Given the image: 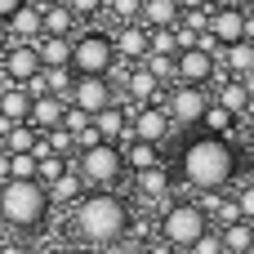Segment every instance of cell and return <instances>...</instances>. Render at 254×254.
Listing matches in <instances>:
<instances>
[{
    "mask_svg": "<svg viewBox=\"0 0 254 254\" xmlns=\"http://www.w3.org/2000/svg\"><path fill=\"white\" fill-rule=\"evenodd\" d=\"M179 170H183V179H188L196 192H219V188L237 174V152H232L228 138H210V134H201V138L183 143V152H179Z\"/></svg>",
    "mask_w": 254,
    "mask_h": 254,
    "instance_id": "obj_1",
    "label": "cell"
},
{
    "mask_svg": "<svg viewBox=\"0 0 254 254\" xmlns=\"http://www.w3.org/2000/svg\"><path fill=\"white\" fill-rule=\"evenodd\" d=\"M71 223H76V232H80L85 241H116V237H125V228H129V210H125V201L112 196V192H89V196L76 201Z\"/></svg>",
    "mask_w": 254,
    "mask_h": 254,
    "instance_id": "obj_2",
    "label": "cell"
},
{
    "mask_svg": "<svg viewBox=\"0 0 254 254\" xmlns=\"http://www.w3.org/2000/svg\"><path fill=\"white\" fill-rule=\"evenodd\" d=\"M45 214H49V192L40 183L9 179L0 188V223H9V228H40Z\"/></svg>",
    "mask_w": 254,
    "mask_h": 254,
    "instance_id": "obj_3",
    "label": "cell"
},
{
    "mask_svg": "<svg viewBox=\"0 0 254 254\" xmlns=\"http://www.w3.org/2000/svg\"><path fill=\"white\" fill-rule=\"evenodd\" d=\"M210 232V223H205V214H201V205H192V201H179V205H170L165 210V219H161V241L170 246V250H192L201 237Z\"/></svg>",
    "mask_w": 254,
    "mask_h": 254,
    "instance_id": "obj_4",
    "label": "cell"
},
{
    "mask_svg": "<svg viewBox=\"0 0 254 254\" xmlns=\"http://www.w3.org/2000/svg\"><path fill=\"white\" fill-rule=\"evenodd\" d=\"M116 67V49L107 31H85L71 40V71L76 76H112Z\"/></svg>",
    "mask_w": 254,
    "mask_h": 254,
    "instance_id": "obj_5",
    "label": "cell"
},
{
    "mask_svg": "<svg viewBox=\"0 0 254 254\" xmlns=\"http://www.w3.org/2000/svg\"><path fill=\"white\" fill-rule=\"evenodd\" d=\"M71 174H80V179H89V183L107 188V183H116V179L125 174V156H121V147L98 143V147H89V152L71 156Z\"/></svg>",
    "mask_w": 254,
    "mask_h": 254,
    "instance_id": "obj_6",
    "label": "cell"
},
{
    "mask_svg": "<svg viewBox=\"0 0 254 254\" xmlns=\"http://www.w3.org/2000/svg\"><path fill=\"white\" fill-rule=\"evenodd\" d=\"M67 107L85 112V116H98L112 107V80L107 76H76L71 94H67Z\"/></svg>",
    "mask_w": 254,
    "mask_h": 254,
    "instance_id": "obj_7",
    "label": "cell"
},
{
    "mask_svg": "<svg viewBox=\"0 0 254 254\" xmlns=\"http://www.w3.org/2000/svg\"><path fill=\"white\" fill-rule=\"evenodd\" d=\"M210 94L205 89H192V85H179L174 94H170V107H165V116H170V125H201V116L210 112Z\"/></svg>",
    "mask_w": 254,
    "mask_h": 254,
    "instance_id": "obj_8",
    "label": "cell"
},
{
    "mask_svg": "<svg viewBox=\"0 0 254 254\" xmlns=\"http://www.w3.org/2000/svg\"><path fill=\"white\" fill-rule=\"evenodd\" d=\"M0 67H4V76H9L13 85H27V80H36V76L45 71L36 45H9V49L0 54Z\"/></svg>",
    "mask_w": 254,
    "mask_h": 254,
    "instance_id": "obj_9",
    "label": "cell"
},
{
    "mask_svg": "<svg viewBox=\"0 0 254 254\" xmlns=\"http://www.w3.org/2000/svg\"><path fill=\"white\" fill-rule=\"evenodd\" d=\"M210 36L228 49L237 40H246V9L241 4H228V9H210Z\"/></svg>",
    "mask_w": 254,
    "mask_h": 254,
    "instance_id": "obj_10",
    "label": "cell"
},
{
    "mask_svg": "<svg viewBox=\"0 0 254 254\" xmlns=\"http://www.w3.org/2000/svg\"><path fill=\"white\" fill-rule=\"evenodd\" d=\"M112 49H116V58H129V63L138 67V63H147V54H152V31L138 27V22H129V27H121V31L112 36Z\"/></svg>",
    "mask_w": 254,
    "mask_h": 254,
    "instance_id": "obj_11",
    "label": "cell"
},
{
    "mask_svg": "<svg viewBox=\"0 0 254 254\" xmlns=\"http://www.w3.org/2000/svg\"><path fill=\"white\" fill-rule=\"evenodd\" d=\"M214 76V58L201 54V49H188L174 58V80L179 85H192V89H205V80Z\"/></svg>",
    "mask_w": 254,
    "mask_h": 254,
    "instance_id": "obj_12",
    "label": "cell"
},
{
    "mask_svg": "<svg viewBox=\"0 0 254 254\" xmlns=\"http://www.w3.org/2000/svg\"><path fill=\"white\" fill-rule=\"evenodd\" d=\"M174 125H170V116H165V107H138V116L129 121V134H134V143H161L165 134H170Z\"/></svg>",
    "mask_w": 254,
    "mask_h": 254,
    "instance_id": "obj_13",
    "label": "cell"
},
{
    "mask_svg": "<svg viewBox=\"0 0 254 254\" xmlns=\"http://www.w3.org/2000/svg\"><path fill=\"white\" fill-rule=\"evenodd\" d=\"M4 31H9L13 45H36V40L45 36V27H40V4H22V9L4 22Z\"/></svg>",
    "mask_w": 254,
    "mask_h": 254,
    "instance_id": "obj_14",
    "label": "cell"
},
{
    "mask_svg": "<svg viewBox=\"0 0 254 254\" xmlns=\"http://www.w3.org/2000/svg\"><path fill=\"white\" fill-rule=\"evenodd\" d=\"M31 94L22 89V85H9V89H0V121H9V125H27L31 121Z\"/></svg>",
    "mask_w": 254,
    "mask_h": 254,
    "instance_id": "obj_15",
    "label": "cell"
},
{
    "mask_svg": "<svg viewBox=\"0 0 254 254\" xmlns=\"http://www.w3.org/2000/svg\"><path fill=\"white\" fill-rule=\"evenodd\" d=\"M63 116H67V103H63V98H54V94H45V98H36V103H31V121H27V125H31L36 134H49V129H58V125H63Z\"/></svg>",
    "mask_w": 254,
    "mask_h": 254,
    "instance_id": "obj_16",
    "label": "cell"
},
{
    "mask_svg": "<svg viewBox=\"0 0 254 254\" xmlns=\"http://www.w3.org/2000/svg\"><path fill=\"white\" fill-rule=\"evenodd\" d=\"M179 22V0H143V18H138V27H147V31H165V27H174Z\"/></svg>",
    "mask_w": 254,
    "mask_h": 254,
    "instance_id": "obj_17",
    "label": "cell"
},
{
    "mask_svg": "<svg viewBox=\"0 0 254 254\" xmlns=\"http://www.w3.org/2000/svg\"><path fill=\"white\" fill-rule=\"evenodd\" d=\"M36 54H40V67H45V71H54V67H71V40L40 36V40H36Z\"/></svg>",
    "mask_w": 254,
    "mask_h": 254,
    "instance_id": "obj_18",
    "label": "cell"
},
{
    "mask_svg": "<svg viewBox=\"0 0 254 254\" xmlns=\"http://www.w3.org/2000/svg\"><path fill=\"white\" fill-rule=\"evenodd\" d=\"M40 27H45V36H58V40H71V27H76V13H71L67 4H49V9H40Z\"/></svg>",
    "mask_w": 254,
    "mask_h": 254,
    "instance_id": "obj_19",
    "label": "cell"
},
{
    "mask_svg": "<svg viewBox=\"0 0 254 254\" xmlns=\"http://www.w3.org/2000/svg\"><path fill=\"white\" fill-rule=\"evenodd\" d=\"M121 156H125V170H134V174H147V170L161 165V152H156L152 143H134V138L121 147Z\"/></svg>",
    "mask_w": 254,
    "mask_h": 254,
    "instance_id": "obj_20",
    "label": "cell"
},
{
    "mask_svg": "<svg viewBox=\"0 0 254 254\" xmlns=\"http://www.w3.org/2000/svg\"><path fill=\"white\" fill-rule=\"evenodd\" d=\"M156 89H161V80H156V76H152V71H147L143 63H138V67H134V71L125 76V94H134V98H138L143 107H152Z\"/></svg>",
    "mask_w": 254,
    "mask_h": 254,
    "instance_id": "obj_21",
    "label": "cell"
},
{
    "mask_svg": "<svg viewBox=\"0 0 254 254\" xmlns=\"http://www.w3.org/2000/svg\"><path fill=\"white\" fill-rule=\"evenodd\" d=\"M94 129H98V138H103V143H112V147H116V138L129 129V116L112 103L107 112H98V116H94Z\"/></svg>",
    "mask_w": 254,
    "mask_h": 254,
    "instance_id": "obj_22",
    "label": "cell"
},
{
    "mask_svg": "<svg viewBox=\"0 0 254 254\" xmlns=\"http://www.w3.org/2000/svg\"><path fill=\"white\" fill-rule=\"evenodd\" d=\"M170 188H174V179H170V170H165V165H156V170L138 174V196H143V201H165V196H170Z\"/></svg>",
    "mask_w": 254,
    "mask_h": 254,
    "instance_id": "obj_23",
    "label": "cell"
},
{
    "mask_svg": "<svg viewBox=\"0 0 254 254\" xmlns=\"http://www.w3.org/2000/svg\"><path fill=\"white\" fill-rule=\"evenodd\" d=\"M223 112H232V116H241L246 107L254 103V94H250V85L246 80H228V85H219V98H214Z\"/></svg>",
    "mask_w": 254,
    "mask_h": 254,
    "instance_id": "obj_24",
    "label": "cell"
},
{
    "mask_svg": "<svg viewBox=\"0 0 254 254\" xmlns=\"http://www.w3.org/2000/svg\"><path fill=\"white\" fill-rule=\"evenodd\" d=\"M219 241H223V254H254V223L219 228Z\"/></svg>",
    "mask_w": 254,
    "mask_h": 254,
    "instance_id": "obj_25",
    "label": "cell"
},
{
    "mask_svg": "<svg viewBox=\"0 0 254 254\" xmlns=\"http://www.w3.org/2000/svg\"><path fill=\"white\" fill-rule=\"evenodd\" d=\"M36 143H40V134L31 125H9L4 129V152L9 156H36Z\"/></svg>",
    "mask_w": 254,
    "mask_h": 254,
    "instance_id": "obj_26",
    "label": "cell"
},
{
    "mask_svg": "<svg viewBox=\"0 0 254 254\" xmlns=\"http://www.w3.org/2000/svg\"><path fill=\"white\" fill-rule=\"evenodd\" d=\"M223 63L237 71V80H241V76H254V40H237V45H228V49H223Z\"/></svg>",
    "mask_w": 254,
    "mask_h": 254,
    "instance_id": "obj_27",
    "label": "cell"
},
{
    "mask_svg": "<svg viewBox=\"0 0 254 254\" xmlns=\"http://www.w3.org/2000/svg\"><path fill=\"white\" fill-rule=\"evenodd\" d=\"M63 174H71V161H63V156H40L36 161V183L40 188H54Z\"/></svg>",
    "mask_w": 254,
    "mask_h": 254,
    "instance_id": "obj_28",
    "label": "cell"
},
{
    "mask_svg": "<svg viewBox=\"0 0 254 254\" xmlns=\"http://www.w3.org/2000/svg\"><path fill=\"white\" fill-rule=\"evenodd\" d=\"M232 121H237V116H232V112H223L219 103H210V112L201 116V125H205V134H210V138H228Z\"/></svg>",
    "mask_w": 254,
    "mask_h": 254,
    "instance_id": "obj_29",
    "label": "cell"
},
{
    "mask_svg": "<svg viewBox=\"0 0 254 254\" xmlns=\"http://www.w3.org/2000/svg\"><path fill=\"white\" fill-rule=\"evenodd\" d=\"M45 192H49V205H54V201H58V205H76V196H85L76 174H63V179H58L54 188H45Z\"/></svg>",
    "mask_w": 254,
    "mask_h": 254,
    "instance_id": "obj_30",
    "label": "cell"
},
{
    "mask_svg": "<svg viewBox=\"0 0 254 254\" xmlns=\"http://www.w3.org/2000/svg\"><path fill=\"white\" fill-rule=\"evenodd\" d=\"M71 85H76V71H71V67H54V71H45V89H49L54 98H63V103H67Z\"/></svg>",
    "mask_w": 254,
    "mask_h": 254,
    "instance_id": "obj_31",
    "label": "cell"
},
{
    "mask_svg": "<svg viewBox=\"0 0 254 254\" xmlns=\"http://www.w3.org/2000/svg\"><path fill=\"white\" fill-rule=\"evenodd\" d=\"M152 54H156V58H179V40H174V27H165V31H152Z\"/></svg>",
    "mask_w": 254,
    "mask_h": 254,
    "instance_id": "obj_32",
    "label": "cell"
},
{
    "mask_svg": "<svg viewBox=\"0 0 254 254\" xmlns=\"http://www.w3.org/2000/svg\"><path fill=\"white\" fill-rule=\"evenodd\" d=\"M107 9L121 18V27H129V22L143 18V0H107Z\"/></svg>",
    "mask_w": 254,
    "mask_h": 254,
    "instance_id": "obj_33",
    "label": "cell"
},
{
    "mask_svg": "<svg viewBox=\"0 0 254 254\" xmlns=\"http://www.w3.org/2000/svg\"><path fill=\"white\" fill-rule=\"evenodd\" d=\"M9 179L36 183V156H9Z\"/></svg>",
    "mask_w": 254,
    "mask_h": 254,
    "instance_id": "obj_34",
    "label": "cell"
},
{
    "mask_svg": "<svg viewBox=\"0 0 254 254\" xmlns=\"http://www.w3.org/2000/svg\"><path fill=\"white\" fill-rule=\"evenodd\" d=\"M63 4H67L76 18H94V13H103V9H107V0H63Z\"/></svg>",
    "mask_w": 254,
    "mask_h": 254,
    "instance_id": "obj_35",
    "label": "cell"
},
{
    "mask_svg": "<svg viewBox=\"0 0 254 254\" xmlns=\"http://www.w3.org/2000/svg\"><path fill=\"white\" fill-rule=\"evenodd\" d=\"M89 125H94V116H85V112L67 107V116H63V129H67V134H80V129H89Z\"/></svg>",
    "mask_w": 254,
    "mask_h": 254,
    "instance_id": "obj_36",
    "label": "cell"
},
{
    "mask_svg": "<svg viewBox=\"0 0 254 254\" xmlns=\"http://www.w3.org/2000/svg\"><path fill=\"white\" fill-rule=\"evenodd\" d=\"M237 214H241V223H254V183L237 192Z\"/></svg>",
    "mask_w": 254,
    "mask_h": 254,
    "instance_id": "obj_37",
    "label": "cell"
},
{
    "mask_svg": "<svg viewBox=\"0 0 254 254\" xmlns=\"http://www.w3.org/2000/svg\"><path fill=\"white\" fill-rule=\"evenodd\" d=\"M156 80H165V76H174V58H156V54H147V63H143Z\"/></svg>",
    "mask_w": 254,
    "mask_h": 254,
    "instance_id": "obj_38",
    "label": "cell"
},
{
    "mask_svg": "<svg viewBox=\"0 0 254 254\" xmlns=\"http://www.w3.org/2000/svg\"><path fill=\"white\" fill-rule=\"evenodd\" d=\"M188 254H223V241H219V232H205V237H201V241H196Z\"/></svg>",
    "mask_w": 254,
    "mask_h": 254,
    "instance_id": "obj_39",
    "label": "cell"
},
{
    "mask_svg": "<svg viewBox=\"0 0 254 254\" xmlns=\"http://www.w3.org/2000/svg\"><path fill=\"white\" fill-rule=\"evenodd\" d=\"M214 219H219L223 228H232V223H241V214H237V201H228V196H223V201H219V214H214Z\"/></svg>",
    "mask_w": 254,
    "mask_h": 254,
    "instance_id": "obj_40",
    "label": "cell"
},
{
    "mask_svg": "<svg viewBox=\"0 0 254 254\" xmlns=\"http://www.w3.org/2000/svg\"><path fill=\"white\" fill-rule=\"evenodd\" d=\"M22 4H27V0H0V22H9V18H13Z\"/></svg>",
    "mask_w": 254,
    "mask_h": 254,
    "instance_id": "obj_41",
    "label": "cell"
},
{
    "mask_svg": "<svg viewBox=\"0 0 254 254\" xmlns=\"http://www.w3.org/2000/svg\"><path fill=\"white\" fill-rule=\"evenodd\" d=\"M192 9H205V0H179V13H192Z\"/></svg>",
    "mask_w": 254,
    "mask_h": 254,
    "instance_id": "obj_42",
    "label": "cell"
},
{
    "mask_svg": "<svg viewBox=\"0 0 254 254\" xmlns=\"http://www.w3.org/2000/svg\"><path fill=\"white\" fill-rule=\"evenodd\" d=\"M0 254H27V250H22L18 241H0Z\"/></svg>",
    "mask_w": 254,
    "mask_h": 254,
    "instance_id": "obj_43",
    "label": "cell"
},
{
    "mask_svg": "<svg viewBox=\"0 0 254 254\" xmlns=\"http://www.w3.org/2000/svg\"><path fill=\"white\" fill-rule=\"evenodd\" d=\"M0 183H9V152H0Z\"/></svg>",
    "mask_w": 254,
    "mask_h": 254,
    "instance_id": "obj_44",
    "label": "cell"
},
{
    "mask_svg": "<svg viewBox=\"0 0 254 254\" xmlns=\"http://www.w3.org/2000/svg\"><path fill=\"white\" fill-rule=\"evenodd\" d=\"M147 254H179V250H170V246L161 241V246H152V250H147Z\"/></svg>",
    "mask_w": 254,
    "mask_h": 254,
    "instance_id": "obj_45",
    "label": "cell"
},
{
    "mask_svg": "<svg viewBox=\"0 0 254 254\" xmlns=\"http://www.w3.org/2000/svg\"><path fill=\"white\" fill-rule=\"evenodd\" d=\"M9 49V31H4V22H0V54Z\"/></svg>",
    "mask_w": 254,
    "mask_h": 254,
    "instance_id": "obj_46",
    "label": "cell"
},
{
    "mask_svg": "<svg viewBox=\"0 0 254 254\" xmlns=\"http://www.w3.org/2000/svg\"><path fill=\"white\" fill-rule=\"evenodd\" d=\"M67 254H89V250H76V246H71V250H67Z\"/></svg>",
    "mask_w": 254,
    "mask_h": 254,
    "instance_id": "obj_47",
    "label": "cell"
},
{
    "mask_svg": "<svg viewBox=\"0 0 254 254\" xmlns=\"http://www.w3.org/2000/svg\"><path fill=\"white\" fill-rule=\"evenodd\" d=\"M232 4H246V0H232Z\"/></svg>",
    "mask_w": 254,
    "mask_h": 254,
    "instance_id": "obj_48",
    "label": "cell"
},
{
    "mask_svg": "<svg viewBox=\"0 0 254 254\" xmlns=\"http://www.w3.org/2000/svg\"><path fill=\"white\" fill-rule=\"evenodd\" d=\"M0 152H4V138H0Z\"/></svg>",
    "mask_w": 254,
    "mask_h": 254,
    "instance_id": "obj_49",
    "label": "cell"
},
{
    "mask_svg": "<svg viewBox=\"0 0 254 254\" xmlns=\"http://www.w3.org/2000/svg\"><path fill=\"white\" fill-rule=\"evenodd\" d=\"M0 188H4V183H0Z\"/></svg>",
    "mask_w": 254,
    "mask_h": 254,
    "instance_id": "obj_50",
    "label": "cell"
},
{
    "mask_svg": "<svg viewBox=\"0 0 254 254\" xmlns=\"http://www.w3.org/2000/svg\"><path fill=\"white\" fill-rule=\"evenodd\" d=\"M250 107H254V103H250Z\"/></svg>",
    "mask_w": 254,
    "mask_h": 254,
    "instance_id": "obj_51",
    "label": "cell"
}]
</instances>
